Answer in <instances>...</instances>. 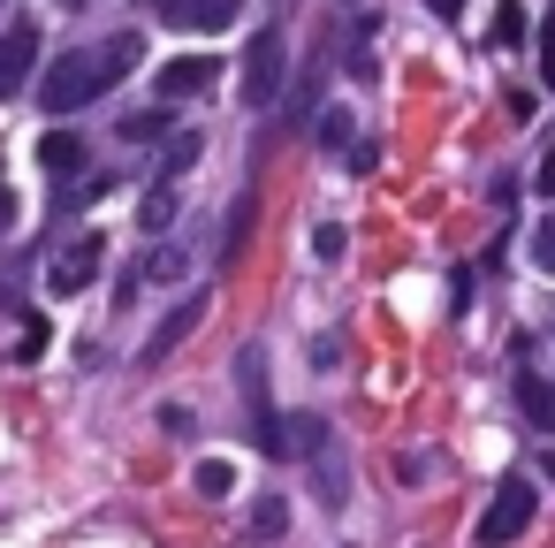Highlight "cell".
I'll use <instances>...</instances> for the list:
<instances>
[{
	"mask_svg": "<svg viewBox=\"0 0 555 548\" xmlns=\"http://www.w3.org/2000/svg\"><path fill=\"white\" fill-rule=\"evenodd\" d=\"M85 161H92V145H85L77 130H47V138H39V168H47V176H85Z\"/></svg>",
	"mask_w": 555,
	"mask_h": 548,
	"instance_id": "52a82bcc",
	"label": "cell"
},
{
	"mask_svg": "<svg viewBox=\"0 0 555 548\" xmlns=\"http://www.w3.org/2000/svg\"><path fill=\"white\" fill-rule=\"evenodd\" d=\"M532 191H540V199H555V153L540 161V183H532Z\"/></svg>",
	"mask_w": 555,
	"mask_h": 548,
	"instance_id": "44dd1931",
	"label": "cell"
},
{
	"mask_svg": "<svg viewBox=\"0 0 555 548\" xmlns=\"http://www.w3.org/2000/svg\"><path fill=\"white\" fill-rule=\"evenodd\" d=\"M517 404H525V419H532V426H555V381L517 373Z\"/></svg>",
	"mask_w": 555,
	"mask_h": 548,
	"instance_id": "9c48e42d",
	"label": "cell"
},
{
	"mask_svg": "<svg viewBox=\"0 0 555 548\" xmlns=\"http://www.w3.org/2000/svg\"><path fill=\"white\" fill-rule=\"evenodd\" d=\"M525 39H532L525 9H517V0H502V9H494V47H525Z\"/></svg>",
	"mask_w": 555,
	"mask_h": 548,
	"instance_id": "30bf717a",
	"label": "cell"
},
{
	"mask_svg": "<svg viewBox=\"0 0 555 548\" xmlns=\"http://www.w3.org/2000/svg\"><path fill=\"white\" fill-rule=\"evenodd\" d=\"M229 487H236V464H221V457H206V464H198V495H206V502H221Z\"/></svg>",
	"mask_w": 555,
	"mask_h": 548,
	"instance_id": "4fadbf2b",
	"label": "cell"
},
{
	"mask_svg": "<svg viewBox=\"0 0 555 548\" xmlns=\"http://www.w3.org/2000/svg\"><path fill=\"white\" fill-rule=\"evenodd\" d=\"M214 77H221V62H206V54L168 62V69H160V107H168V100H198V92H214Z\"/></svg>",
	"mask_w": 555,
	"mask_h": 548,
	"instance_id": "8992f818",
	"label": "cell"
},
{
	"mask_svg": "<svg viewBox=\"0 0 555 548\" xmlns=\"http://www.w3.org/2000/svg\"><path fill=\"white\" fill-rule=\"evenodd\" d=\"M426 9H434L441 24H456V16H464V0H426Z\"/></svg>",
	"mask_w": 555,
	"mask_h": 548,
	"instance_id": "7402d4cb",
	"label": "cell"
},
{
	"mask_svg": "<svg viewBox=\"0 0 555 548\" xmlns=\"http://www.w3.org/2000/svg\"><path fill=\"white\" fill-rule=\"evenodd\" d=\"M9 214H16V206H9V199H0V229H9Z\"/></svg>",
	"mask_w": 555,
	"mask_h": 548,
	"instance_id": "cb8c5ba5",
	"label": "cell"
},
{
	"mask_svg": "<svg viewBox=\"0 0 555 548\" xmlns=\"http://www.w3.org/2000/svg\"><path fill=\"white\" fill-rule=\"evenodd\" d=\"M160 130H168V115H160V107H145V115H130V123H122V138H160Z\"/></svg>",
	"mask_w": 555,
	"mask_h": 548,
	"instance_id": "e0dca14e",
	"label": "cell"
},
{
	"mask_svg": "<svg viewBox=\"0 0 555 548\" xmlns=\"http://www.w3.org/2000/svg\"><path fill=\"white\" fill-rule=\"evenodd\" d=\"M191 9H198V0H153V16H160V24H191Z\"/></svg>",
	"mask_w": 555,
	"mask_h": 548,
	"instance_id": "ffe728a7",
	"label": "cell"
},
{
	"mask_svg": "<svg viewBox=\"0 0 555 548\" xmlns=\"http://www.w3.org/2000/svg\"><path fill=\"white\" fill-rule=\"evenodd\" d=\"M525 525H532V480H502L494 502H487V518H479V548H502Z\"/></svg>",
	"mask_w": 555,
	"mask_h": 548,
	"instance_id": "7a4b0ae2",
	"label": "cell"
},
{
	"mask_svg": "<svg viewBox=\"0 0 555 548\" xmlns=\"http://www.w3.org/2000/svg\"><path fill=\"white\" fill-rule=\"evenodd\" d=\"M251 214H259V199H244V206H236V221H229V244H221V259H244V237H251Z\"/></svg>",
	"mask_w": 555,
	"mask_h": 548,
	"instance_id": "5bb4252c",
	"label": "cell"
},
{
	"mask_svg": "<svg viewBox=\"0 0 555 548\" xmlns=\"http://www.w3.org/2000/svg\"><path fill=\"white\" fill-rule=\"evenodd\" d=\"M198 320H206V297H183V305H176V313L153 328V343H145V366H153V358H168V351H176V343H183Z\"/></svg>",
	"mask_w": 555,
	"mask_h": 548,
	"instance_id": "ba28073f",
	"label": "cell"
},
{
	"mask_svg": "<svg viewBox=\"0 0 555 548\" xmlns=\"http://www.w3.org/2000/svg\"><path fill=\"white\" fill-rule=\"evenodd\" d=\"M282 525H289V502H282V495H267V502L251 510V533H282Z\"/></svg>",
	"mask_w": 555,
	"mask_h": 548,
	"instance_id": "9a60e30c",
	"label": "cell"
},
{
	"mask_svg": "<svg viewBox=\"0 0 555 548\" xmlns=\"http://www.w3.org/2000/svg\"><path fill=\"white\" fill-rule=\"evenodd\" d=\"M100 267H107V244H100V237H77V244H69V252L47 267V290H54V297H77V290L100 275Z\"/></svg>",
	"mask_w": 555,
	"mask_h": 548,
	"instance_id": "277c9868",
	"label": "cell"
},
{
	"mask_svg": "<svg viewBox=\"0 0 555 548\" xmlns=\"http://www.w3.org/2000/svg\"><path fill=\"white\" fill-rule=\"evenodd\" d=\"M31 62H39V31L9 24V31H0V100H16L31 85Z\"/></svg>",
	"mask_w": 555,
	"mask_h": 548,
	"instance_id": "5b68a950",
	"label": "cell"
},
{
	"mask_svg": "<svg viewBox=\"0 0 555 548\" xmlns=\"http://www.w3.org/2000/svg\"><path fill=\"white\" fill-rule=\"evenodd\" d=\"M540 472H547V480H555V449H547V457H540Z\"/></svg>",
	"mask_w": 555,
	"mask_h": 548,
	"instance_id": "603a6c76",
	"label": "cell"
},
{
	"mask_svg": "<svg viewBox=\"0 0 555 548\" xmlns=\"http://www.w3.org/2000/svg\"><path fill=\"white\" fill-rule=\"evenodd\" d=\"M168 221H176V183L160 176V183L145 191V229H168Z\"/></svg>",
	"mask_w": 555,
	"mask_h": 548,
	"instance_id": "7c38bea8",
	"label": "cell"
},
{
	"mask_svg": "<svg viewBox=\"0 0 555 548\" xmlns=\"http://www.w3.org/2000/svg\"><path fill=\"white\" fill-rule=\"evenodd\" d=\"M532 267H540V275H555V221H540V229H532Z\"/></svg>",
	"mask_w": 555,
	"mask_h": 548,
	"instance_id": "2e32d148",
	"label": "cell"
},
{
	"mask_svg": "<svg viewBox=\"0 0 555 548\" xmlns=\"http://www.w3.org/2000/svg\"><path fill=\"white\" fill-rule=\"evenodd\" d=\"M274 92H282V31H259L251 54H244V100L267 107Z\"/></svg>",
	"mask_w": 555,
	"mask_h": 548,
	"instance_id": "3957f363",
	"label": "cell"
},
{
	"mask_svg": "<svg viewBox=\"0 0 555 548\" xmlns=\"http://www.w3.org/2000/svg\"><path fill=\"white\" fill-rule=\"evenodd\" d=\"M138 54H145V47H138V31H122V39H107V47H77V54L47 62V85H39L47 115H77V107H92L107 85H122V77H130V62H138Z\"/></svg>",
	"mask_w": 555,
	"mask_h": 548,
	"instance_id": "6da1fadb",
	"label": "cell"
},
{
	"mask_svg": "<svg viewBox=\"0 0 555 548\" xmlns=\"http://www.w3.org/2000/svg\"><path fill=\"white\" fill-rule=\"evenodd\" d=\"M244 16V0H198L191 9V31H221V24H236Z\"/></svg>",
	"mask_w": 555,
	"mask_h": 548,
	"instance_id": "8fae6325",
	"label": "cell"
},
{
	"mask_svg": "<svg viewBox=\"0 0 555 548\" xmlns=\"http://www.w3.org/2000/svg\"><path fill=\"white\" fill-rule=\"evenodd\" d=\"M540 85H555V16L540 24Z\"/></svg>",
	"mask_w": 555,
	"mask_h": 548,
	"instance_id": "d6986e66",
	"label": "cell"
},
{
	"mask_svg": "<svg viewBox=\"0 0 555 548\" xmlns=\"http://www.w3.org/2000/svg\"><path fill=\"white\" fill-rule=\"evenodd\" d=\"M191 161H198V138H176V153H168V168H160V176H168V183H176V176H183V168H191Z\"/></svg>",
	"mask_w": 555,
	"mask_h": 548,
	"instance_id": "ac0fdd59",
	"label": "cell"
}]
</instances>
